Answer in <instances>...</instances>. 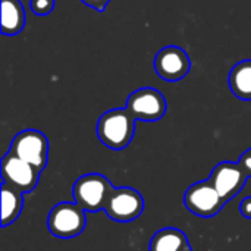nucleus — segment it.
Wrapping results in <instances>:
<instances>
[{"instance_id":"1","label":"nucleus","mask_w":251,"mask_h":251,"mask_svg":"<svg viewBox=\"0 0 251 251\" xmlns=\"http://www.w3.org/2000/svg\"><path fill=\"white\" fill-rule=\"evenodd\" d=\"M135 118L126 109H113L101 115L97 122V135L100 141L112 149L122 150L134 138Z\"/></svg>"},{"instance_id":"2","label":"nucleus","mask_w":251,"mask_h":251,"mask_svg":"<svg viewBox=\"0 0 251 251\" xmlns=\"http://www.w3.org/2000/svg\"><path fill=\"white\" fill-rule=\"evenodd\" d=\"M113 187L110 181L100 174H88L74 184V199L85 212L104 210L106 201Z\"/></svg>"},{"instance_id":"3","label":"nucleus","mask_w":251,"mask_h":251,"mask_svg":"<svg viewBox=\"0 0 251 251\" xmlns=\"http://www.w3.org/2000/svg\"><path fill=\"white\" fill-rule=\"evenodd\" d=\"M87 218L85 210L78 203H59L56 204L47 219L49 231L57 238H74L85 229Z\"/></svg>"},{"instance_id":"4","label":"nucleus","mask_w":251,"mask_h":251,"mask_svg":"<svg viewBox=\"0 0 251 251\" xmlns=\"http://www.w3.org/2000/svg\"><path fill=\"white\" fill-rule=\"evenodd\" d=\"M9 151L43 171L49 160V140L37 129H25L13 138Z\"/></svg>"},{"instance_id":"5","label":"nucleus","mask_w":251,"mask_h":251,"mask_svg":"<svg viewBox=\"0 0 251 251\" xmlns=\"http://www.w3.org/2000/svg\"><path fill=\"white\" fill-rule=\"evenodd\" d=\"M144 210L143 196L129 187L113 188L106 206L104 212L107 216L116 222H131L135 221Z\"/></svg>"},{"instance_id":"6","label":"nucleus","mask_w":251,"mask_h":251,"mask_svg":"<svg viewBox=\"0 0 251 251\" xmlns=\"http://www.w3.org/2000/svg\"><path fill=\"white\" fill-rule=\"evenodd\" d=\"M125 109L135 118V121L153 122L159 121L166 113V100L156 88L144 87L129 94Z\"/></svg>"},{"instance_id":"7","label":"nucleus","mask_w":251,"mask_h":251,"mask_svg":"<svg viewBox=\"0 0 251 251\" xmlns=\"http://www.w3.org/2000/svg\"><path fill=\"white\" fill-rule=\"evenodd\" d=\"M184 204L190 212L200 218H212L221 212L225 204V200L207 179L196 182L185 191Z\"/></svg>"},{"instance_id":"8","label":"nucleus","mask_w":251,"mask_h":251,"mask_svg":"<svg viewBox=\"0 0 251 251\" xmlns=\"http://www.w3.org/2000/svg\"><path fill=\"white\" fill-rule=\"evenodd\" d=\"M40 172L31 163L22 160L12 151L6 153L1 159V178L3 182L18 188L22 193L32 191L40 179Z\"/></svg>"},{"instance_id":"9","label":"nucleus","mask_w":251,"mask_h":251,"mask_svg":"<svg viewBox=\"0 0 251 251\" xmlns=\"http://www.w3.org/2000/svg\"><path fill=\"white\" fill-rule=\"evenodd\" d=\"M247 178L249 176L240 163L222 162L215 166L209 181L218 190V193L225 200V203H228L231 199L240 194V191L244 188L247 182Z\"/></svg>"},{"instance_id":"10","label":"nucleus","mask_w":251,"mask_h":251,"mask_svg":"<svg viewBox=\"0 0 251 251\" xmlns=\"http://www.w3.org/2000/svg\"><path fill=\"white\" fill-rule=\"evenodd\" d=\"M191 68V62L185 50L176 46L162 49L154 57V69L157 75L166 81L182 79Z\"/></svg>"},{"instance_id":"11","label":"nucleus","mask_w":251,"mask_h":251,"mask_svg":"<svg viewBox=\"0 0 251 251\" xmlns=\"http://www.w3.org/2000/svg\"><path fill=\"white\" fill-rule=\"evenodd\" d=\"M149 251H191L187 235L176 228H165L154 234Z\"/></svg>"},{"instance_id":"12","label":"nucleus","mask_w":251,"mask_h":251,"mask_svg":"<svg viewBox=\"0 0 251 251\" xmlns=\"http://www.w3.org/2000/svg\"><path fill=\"white\" fill-rule=\"evenodd\" d=\"M25 25V10L19 0H1V32L16 35Z\"/></svg>"},{"instance_id":"13","label":"nucleus","mask_w":251,"mask_h":251,"mask_svg":"<svg viewBox=\"0 0 251 251\" xmlns=\"http://www.w3.org/2000/svg\"><path fill=\"white\" fill-rule=\"evenodd\" d=\"M24 207V196L18 188L3 182L1 184V226L15 222Z\"/></svg>"},{"instance_id":"14","label":"nucleus","mask_w":251,"mask_h":251,"mask_svg":"<svg viewBox=\"0 0 251 251\" xmlns=\"http://www.w3.org/2000/svg\"><path fill=\"white\" fill-rule=\"evenodd\" d=\"M229 88L235 97L251 100V60L237 63L229 74Z\"/></svg>"},{"instance_id":"15","label":"nucleus","mask_w":251,"mask_h":251,"mask_svg":"<svg viewBox=\"0 0 251 251\" xmlns=\"http://www.w3.org/2000/svg\"><path fill=\"white\" fill-rule=\"evenodd\" d=\"M54 7V0H31V9L35 15L44 16L51 13Z\"/></svg>"},{"instance_id":"16","label":"nucleus","mask_w":251,"mask_h":251,"mask_svg":"<svg viewBox=\"0 0 251 251\" xmlns=\"http://www.w3.org/2000/svg\"><path fill=\"white\" fill-rule=\"evenodd\" d=\"M238 163L241 165V168L244 169L247 176H251V149H249L246 153H243V156H241Z\"/></svg>"},{"instance_id":"17","label":"nucleus","mask_w":251,"mask_h":251,"mask_svg":"<svg viewBox=\"0 0 251 251\" xmlns=\"http://www.w3.org/2000/svg\"><path fill=\"white\" fill-rule=\"evenodd\" d=\"M81 1L85 3L87 6L96 9V10H103V9L109 4L110 0H81Z\"/></svg>"},{"instance_id":"18","label":"nucleus","mask_w":251,"mask_h":251,"mask_svg":"<svg viewBox=\"0 0 251 251\" xmlns=\"http://www.w3.org/2000/svg\"><path fill=\"white\" fill-rule=\"evenodd\" d=\"M240 212L244 218L251 219V197H247L241 201L240 204Z\"/></svg>"}]
</instances>
